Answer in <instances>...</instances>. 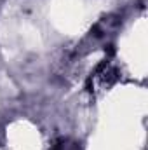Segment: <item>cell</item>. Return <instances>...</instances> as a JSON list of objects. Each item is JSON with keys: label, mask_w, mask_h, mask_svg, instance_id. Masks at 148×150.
Here are the masks:
<instances>
[{"label": "cell", "mask_w": 148, "mask_h": 150, "mask_svg": "<svg viewBox=\"0 0 148 150\" xmlns=\"http://www.w3.org/2000/svg\"><path fill=\"white\" fill-rule=\"evenodd\" d=\"M117 75H115V68L111 67L110 63H103L98 67V70L94 72V75L91 77V84H92V89L91 91H98V89H106L110 87L111 84L115 82Z\"/></svg>", "instance_id": "1"}]
</instances>
